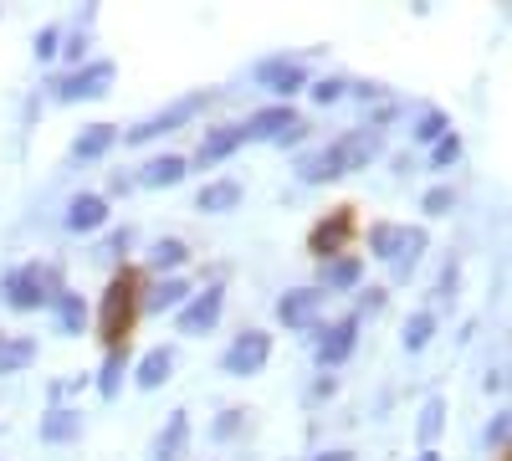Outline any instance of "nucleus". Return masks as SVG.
Listing matches in <instances>:
<instances>
[{"mask_svg": "<svg viewBox=\"0 0 512 461\" xmlns=\"http://www.w3.org/2000/svg\"><path fill=\"white\" fill-rule=\"evenodd\" d=\"M205 108H210V93H205V88H195V93H180L175 103H164L159 113L139 118L134 129H123L118 139H123L128 149H144V144H154V139H164V134H175V129H185V123H195V118H200Z\"/></svg>", "mask_w": 512, "mask_h": 461, "instance_id": "f03ea898", "label": "nucleus"}, {"mask_svg": "<svg viewBox=\"0 0 512 461\" xmlns=\"http://www.w3.org/2000/svg\"><path fill=\"white\" fill-rule=\"evenodd\" d=\"M333 390H338V380H333V374H318V380H313V390H308V405H323V400H333Z\"/></svg>", "mask_w": 512, "mask_h": 461, "instance_id": "c03bdc74", "label": "nucleus"}, {"mask_svg": "<svg viewBox=\"0 0 512 461\" xmlns=\"http://www.w3.org/2000/svg\"><path fill=\"white\" fill-rule=\"evenodd\" d=\"M226 318V282H205L200 292H190V303L175 313V333L180 339H205L216 333Z\"/></svg>", "mask_w": 512, "mask_h": 461, "instance_id": "6e6552de", "label": "nucleus"}, {"mask_svg": "<svg viewBox=\"0 0 512 461\" xmlns=\"http://www.w3.org/2000/svg\"><path fill=\"white\" fill-rule=\"evenodd\" d=\"M456 292H461V257H451V262L441 267V277H436V303H441V308L456 303Z\"/></svg>", "mask_w": 512, "mask_h": 461, "instance_id": "ea45409f", "label": "nucleus"}, {"mask_svg": "<svg viewBox=\"0 0 512 461\" xmlns=\"http://www.w3.org/2000/svg\"><path fill=\"white\" fill-rule=\"evenodd\" d=\"M47 313H52V323H57L62 339H82V333H88V323H93V303L82 298L77 287H62L57 298L47 303Z\"/></svg>", "mask_w": 512, "mask_h": 461, "instance_id": "4468645a", "label": "nucleus"}, {"mask_svg": "<svg viewBox=\"0 0 512 461\" xmlns=\"http://www.w3.org/2000/svg\"><path fill=\"white\" fill-rule=\"evenodd\" d=\"M113 144H118V123H88V129H82V134L72 139V149H67V154H72L77 164H93V159H103Z\"/></svg>", "mask_w": 512, "mask_h": 461, "instance_id": "b1692460", "label": "nucleus"}, {"mask_svg": "<svg viewBox=\"0 0 512 461\" xmlns=\"http://www.w3.org/2000/svg\"><path fill=\"white\" fill-rule=\"evenodd\" d=\"M446 431V400L441 395H431L420 405V421H415V441H420V451H436V436Z\"/></svg>", "mask_w": 512, "mask_h": 461, "instance_id": "2f4dec72", "label": "nucleus"}, {"mask_svg": "<svg viewBox=\"0 0 512 461\" xmlns=\"http://www.w3.org/2000/svg\"><path fill=\"white\" fill-rule=\"evenodd\" d=\"M190 277H154L149 292H139V313H180L190 303Z\"/></svg>", "mask_w": 512, "mask_h": 461, "instance_id": "aec40b11", "label": "nucleus"}, {"mask_svg": "<svg viewBox=\"0 0 512 461\" xmlns=\"http://www.w3.org/2000/svg\"><path fill=\"white\" fill-rule=\"evenodd\" d=\"M359 318L354 313H338V318H328V323H313V333H308V344H313V364L328 374V369H338V364H349L354 359V349H359Z\"/></svg>", "mask_w": 512, "mask_h": 461, "instance_id": "423d86ee", "label": "nucleus"}, {"mask_svg": "<svg viewBox=\"0 0 512 461\" xmlns=\"http://www.w3.org/2000/svg\"><path fill=\"white\" fill-rule=\"evenodd\" d=\"M190 451V410H169L149 441V461H185Z\"/></svg>", "mask_w": 512, "mask_h": 461, "instance_id": "f3484780", "label": "nucleus"}, {"mask_svg": "<svg viewBox=\"0 0 512 461\" xmlns=\"http://www.w3.org/2000/svg\"><path fill=\"white\" fill-rule=\"evenodd\" d=\"M328 154H333V164H338V175L369 170V164L384 154V134H374V129H349V134H338V139L328 144Z\"/></svg>", "mask_w": 512, "mask_h": 461, "instance_id": "9d476101", "label": "nucleus"}, {"mask_svg": "<svg viewBox=\"0 0 512 461\" xmlns=\"http://www.w3.org/2000/svg\"><path fill=\"white\" fill-rule=\"evenodd\" d=\"M436 328H441V313H436V308H415V313L405 318V328H400V349H405V354L431 349Z\"/></svg>", "mask_w": 512, "mask_h": 461, "instance_id": "cd10ccee", "label": "nucleus"}, {"mask_svg": "<svg viewBox=\"0 0 512 461\" xmlns=\"http://www.w3.org/2000/svg\"><path fill=\"white\" fill-rule=\"evenodd\" d=\"M482 390H487V395H502V390H507V369H502V364H497V369H487Z\"/></svg>", "mask_w": 512, "mask_h": 461, "instance_id": "a18cd8bd", "label": "nucleus"}, {"mask_svg": "<svg viewBox=\"0 0 512 461\" xmlns=\"http://www.w3.org/2000/svg\"><path fill=\"white\" fill-rule=\"evenodd\" d=\"M349 231H354V216H349V205L344 211H333L328 221H318L313 226V236H308V246H313V257L318 262H328V257H344V241H349Z\"/></svg>", "mask_w": 512, "mask_h": 461, "instance_id": "412c9836", "label": "nucleus"}, {"mask_svg": "<svg viewBox=\"0 0 512 461\" xmlns=\"http://www.w3.org/2000/svg\"><path fill=\"white\" fill-rule=\"evenodd\" d=\"M292 175H297V185H328V180H344V175H338V164H333V154H328V144L313 149V154H297Z\"/></svg>", "mask_w": 512, "mask_h": 461, "instance_id": "c756f323", "label": "nucleus"}, {"mask_svg": "<svg viewBox=\"0 0 512 461\" xmlns=\"http://www.w3.org/2000/svg\"><path fill=\"white\" fill-rule=\"evenodd\" d=\"M62 26H41L36 36H31V52H36V62H57V52H62Z\"/></svg>", "mask_w": 512, "mask_h": 461, "instance_id": "4c0bfd02", "label": "nucleus"}, {"mask_svg": "<svg viewBox=\"0 0 512 461\" xmlns=\"http://www.w3.org/2000/svg\"><path fill=\"white\" fill-rule=\"evenodd\" d=\"M246 415H251V410H241V405L221 410L216 421H210V441H236V436L246 431Z\"/></svg>", "mask_w": 512, "mask_h": 461, "instance_id": "e433bc0d", "label": "nucleus"}, {"mask_svg": "<svg viewBox=\"0 0 512 461\" xmlns=\"http://www.w3.org/2000/svg\"><path fill=\"white\" fill-rule=\"evenodd\" d=\"M384 308H390V287H359V308H354L359 323L364 318H379Z\"/></svg>", "mask_w": 512, "mask_h": 461, "instance_id": "58836bf2", "label": "nucleus"}, {"mask_svg": "<svg viewBox=\"0 0 512 461\" xmlns=\"http://www.w3.org/2000/svg\"><path fill=\"white\" fill-rule=\"evenodd\" d=\"M461 149H466V144H461V134L451 129L446 139H436L431 149H425V170H431V175H446V170H451V164L461 159Z\"/></svg>", "mask_w": 512, "mask_h": 461, "instance_id": "473e14b6", "label": "nucleus"}, {"mask_svg": "<svg viewBox=\"0 0 512 461\" xmlns=\"http://www.w3.org/2000/svg\"><path fill=\"white\" fill-rule=\"evenodd\" d=\"M128 190H139L134 175H113V180H108V195H128Z\"/></svg>", "mask_w": 512, "mask_h": 461, "instance_id": "de8ad7c7", "label": "nucleus"}, {"mask_svg": "<svg viewBox=\"0 0 512 461\" xmlns=\"http://www.w3.org/2000/svg\"><path fill=\"white\" fill-rule=\"evenodd\" d=\"M134 308H139V277L134 272H118L103 292V313H98V333H103V344H128V323H134Z\"/></svg>", "mask_w": 512, "mask_h": 461, "instance_id": "39448f33", "label": "nucleus"}, {"mask_svg": "<svg viewBox=\"0 0 512 461\" xmlns=\"http://www.w3.org/2000/svg\"><path fill=\"white\" fill-rule=\"evenodd\" d=\"M108 195H98V190H77L72 200H67V216H62V226L72 231V236H98L103 226H108Z\"/></svg>", "mask_w": 512, "mask_h": 461, "instance_id": "f8f14e48", "label": "nucleus"}, {"mask_svg": "<svg viewBox=\"0 0 512 461\" xmlns=\"http://www.w3.org/2000/svg\"><path fill=\"white\" fill-rule=\"evenodd\" d=\"M82 431H88V421H82L77 405H52V410H41V421H36L41 446H72V441H82Z\"/></svg>", "mask_w": 512, "mask_h": 461, "instance_id": "2eb2a0df", "label": "nucleus"}, {"mask_svg": "<svg viewBox=\"0 0 512 461\" xmlns=\"http://www.w3.org/2000/svg\"><path fill=\"white\" fill-rule=\"evenodd\" d=\"M277 323L308 339L313 323H323V292L318 287H287L277 298Z\"/></svg>", "mask_w": 512, "mask_h": 461, "instance_id": "9b49d317", "label": "nucleus"}, {"mask_svg": "<svg viewBox=\"0 0 512 461\" xmlns=\"http://www.w3.org/2000/svg\"><path fill=\"white\" fill-rule=\"evenodd\" d=\"M236 149H241V129H236V123H210V129L200 134V149H195L190 164H200V170H216V164H226Z\"/></svg>", "mask_w": 512, "mask_h": 461, "instance_id": "6ab92c4d", "label": "nucleus"}, {"mask_svg": "<svg viewBox=\"0 0 512 461\" xmlns=\"http://www.w3.org/2000/svg\"><path fill=\"white\" fill-rule=\"evenodd\" d=\"M185 262H190V241H180V236H159L149 246V257H144V267L159 272V277H180Z\"/></svg>", "mask_w": 512, "mask_h": 461, "instance_id": "393cba45", "label": "nucleus"}, {"mask_svg": "<svg viewBox=\"0 0 512 461\" xmlns=\"http://www.w3.org/2000/svg\"><path fill=\"white\" fill-rule=\"evenodd\" d=\"M349 98H359V103H384V82H349Z\"/></svg>", "mask_w": 512, "mask_h": 461, "instance_id": "37998d69", "label": "nucleus"}, {"mask_svg": "<svg viewBox=\"0 0 512 461\" xmlns=\"http://www.w3.org/2000/svg\"><path fill=\"white\" fill-rule=\"evenodd\" d=\"M308 98H313L318 108L344 103V98H349V77H338V72H328V77H313V82H308Z\"/></svg>", "mask_w": 512, "mask_h": 461, "instance_id": "72a5a7b5", "label": "nucleus"}, {"mask_svg": "<svg viewBox=\"0 0 512 461\" xmlns=\"http://www.w3.org/2000/svg\"><path fill=\"white\" fill-rule=\"evenodd\" d=\"M251 82H256V88H267L277 103H292L297 93H308V82H313L308 52H272V57H262L251 67Z\"/></svg>", "mask_w": 512, "mask_h": 461, "instance_id": "20e7f679", "label": "nucleus"}, {"mask_svg": "<svg viewBox=\"0 0 512 461\" xmlns=\"http://www.w3.org/2000/svg\"><path fill=\"white\" fill-rule=\"evenodd\" d=\"M323 298L328 292H359L364 287V257L359 251H344V257H328V262H318V282H313Z\"/></svg>", "mask_w": 512, "mask_h": 461, "instance_id": "dca6fc26", "label": "nucleus"}, {"mask_svg": "<svg viewBox=\"0 0 512 461\" xmlns=\"http://www.w3.org/2000/svg\"><path fill=\"white\" fill-rule=\"evenodd\" d=\"M185 175H190V159L185 154H154V159L139 164L134 185L139 190H175V185H185Z\"/></svg>", "mask_w": 512, "mask_h": 461, "instance_id": "a211bd4d", "label": "nucleus"}, {"mask_svg": "<svg viewBox=\"0 0 512 461\" xmlns=\"http://www.w3.org/2000/svg\"><path fill=\"white\" fill-rule=\"evenodd\" d=\"M297 123H303V113L292 103H267V108L246 113V123H236V129H241V144H282Z\"/></svg>", "mask_w": 512, "mask_h": 461, "instance_id": "1a4fd4ad", "label": "nucleus"}, {"mask_svg": "<svg viewBox=\"0 0 512 461\" xmlns=\"http://www.w3.org/2000/svg\"><path fill=\"white\" fill-rule=\"evenodd\" d=\"M128 251H134V226H113V231L98 241V257H103V262H123Z\"/></svg>", "mask_w": 512, "mask_h": 461, "instance_id": "c9c22d12", "label": "nucleus"}, {"mask_svg": "<svg viewBox=\"0 0 512 461\" xmlns=\"http://www.w3.org/2000/svg\"><path fill=\"white\" fill-rule=\"evenodd\" d=\"M415 461H441V451H420Z\"/></svg>", "mask_w": 512, "mask_h": 461, "instance_id": "09e8293b", "label": "nucleus"}, {"mask_svg": "<svg viewBox=\"0 0 512 461\" xmlns=\"http://www.w3.org/2000/svg\"><path fill=\"white\" fill-rule=\"evenodd\" d=\"M175 349H169V344H154V349H144L139 359H134V369H128V380H134V390H164L169 380H175Z\"/></svg>", "mask_w": 512, "mask_h": 461, "instance_id": "ddd939ff", "label": "nucleus"}, {"mask_svg": "<svg viewBox=\"0 0 512 461\" xmlns=\"http://www.w3.org/2000/svg\"><path fill=\"white\" fill-rule=\"evenodd\" d=\"M425 246H431V231H425V226H405V251L390 262V282H395V287H405V282L415 277V267H420V257H425Z\"/></svg>", "mask_w": 512, "mask_h": 461, "instance_id": "a878e982", "label": "nucleus"}, {"mask_svg": "<svg viewBox=\"0 0 512 461\" xmlns=\"http://www.w3.org/2000/svg\"><path fill=\"white\" fill-rule=\"evenodd\" d=\"M507 415H512V410L502 405V410H492V421L482 426V446H487V451H502V446H507V426H512Z\"/></svg>", "mask_w": 512, "mask_h": 461, "instance_id": "a19ab883", "label": "nucleus"}, {"mask_svg": "<svg viewBox=\"0 0 512 461\" xmlns=\"http://www.w3.org/2000/svg\"><path fill=\"white\" fill-rule=\"evenodd\" d=\"M88 47H93V41H88V31H72V36H62V62L67 67H82V62H88Z\"/></svg>", "mask_w": 512, "mask_h": 461, "instance_id": "79ce46f5", "label": "nucleus"}, {"mask_svg": "<svg viewBox=\"0 0 512 461\" xmlns=\"http://www.w3.org/2000/svg\"><path fill=\"white\" fill-rule=\"evenodd\" d=\"M36 364V339L31 333H6V339H0V380H6V374H26Z\"/></svg>", "mask_w": 512, "mask_h": 461, "instance_id": "c85d7f7f", "label": "nucleus"}, {"mask_svg": "<svg viewBox=\"0 0 512 461\" xmlns=\"http://www.w3.org/2000/svg\"><path fill=\"white\" fill-rule=\"evenodd\" d=\"M313 461H359V456H354L349 446H328V451H318Z\"/></svg>", "mask_w": 512, "mask_h": 461, "instance_id": "49530a36", "label": "nucleus"}, {"mask_svg": "<svg viewBox=\"0 0 512 461\" xmlns=\"http://www.w3.org/2000/svg\"><path fill=\"white\" fill-rule=\"evenodd\" d=\"M0 339H6V333H0Z\"/></svg>", "mask_w": 512, "mask_h": 461, "instance_id": "8fccbe9b", "label": "nucleus"}, {"mask_svg": "<svg viewBox=\"0 0 512 461\" xmlns=\"http://www.w3.org/2000/svg\"><path fill=\"white\" fill-rule=\"evenodd\" d=\"M420 211L431 216V221L451 216V211H456V185H431V190L420 195Z\"/></svg>", "mask_w": 512, "mask_h": 461, "instance_id": "f704fd0d", "label": "nucleus"}, {"mask_svg": "<svg viewBox=\"0 0 512 461\" xmlns=\"http://www.w3.org/2000/svg\"><path fill=\"white\" fill-rule=\"evenodd\" d=\"M62 287H67V277H62L57 262H21L0 277V303L11 313H41Z\"/></svg>", "mask_w": 512, "mask_h": 461, "instance_id": "f257e3e1", "label": "nucleus"}, {"mask_svg": "<svg viewBox=\"0 0 512 461\" xmlns=\"http://www.w3.org/2000/svg\"><path fill=\"white\" fill-rule=\"evenodd\" d=\"M364 241H369V257L374 262H395L400 251H405V226L400 221H374Z\"/></svg>", "mask_w": 512, "mask_h": 461, "instance_id": "7c9ffc66", "label": "nucleus"}, {"mask_svg": "<svg viewBox=\"0 0 512 461\" xmlns=\"http://www.w3.org/2000/svg\"><path fill=\"white\" fill-rule=\"evenodd\" d=\"M241 195H246V190H241V180H231V175H226V180H205V185L195 190V211H200V216H231L236 205H241Z\"/></svg>", "mask_w": 512, "mask_h": 461, "instance_id": "5701e85b", "label": "nucleus"}, {"mask_svg": "<svg viewBox=\"0 0 512 461\" xmlns=\"http://www.w3.org/2000/svg\"><path fill=\"white\" fill-rule=\"evenodd\" d=\"M272 364V333L267 328H241L236 339L221 349V374L226 380H256Z\"/></svg>", "mask_w": 512, "mask_h": 461, "instance_id": "0eeeda50", "label": "nucleus"}, {"mask_svg": "<svg viewBox=\"0 0 512 461\" xmlns=\"http://www.w3.org/2000/svg\"><path fill=\"white\" fill-rule=\"evenodd\" d=\"M113 77H118V67H113L108 57H88L82 67L52 77V82H47V98H52V103H98V98L113 93Z\"/></svg>", "mask_w": 512, "mask_h": 461, "instance_id": "7ed1b4c3", "label": "nucleus"}, {"mask_svg": "<svg viewBox=\"0 0 512 461\" xmlns=\"http://www.w3.org/2000/svg\"><path fill=\"white\" fill-rule=\"evenodd\" d=\"M446 134H451V113H446V108H436V103L415 108V118H410V144L431 149V144L446 139Z\"/></svg>", "mask_w": 512, "mask_h": 461, "instance_id": "bb28decb", "label": "nucleus"}, {"mask_svg": "<svg viewBox=\"0 0 512 461\" xmlns=\"http://www.w3.org/2000/svg\"><path fill=\"white\" fill-rule=\"evenodd\" d=\"M128 369H134V349H128V344H113V349L103 354L98 374H93V390H98L103 400H118L123 385H128Z\"/></svg>", "mask_w": 512, "mask_h": 461, "instance_id": "4be33fe9", "label": "nucleus"}]
</instances>
